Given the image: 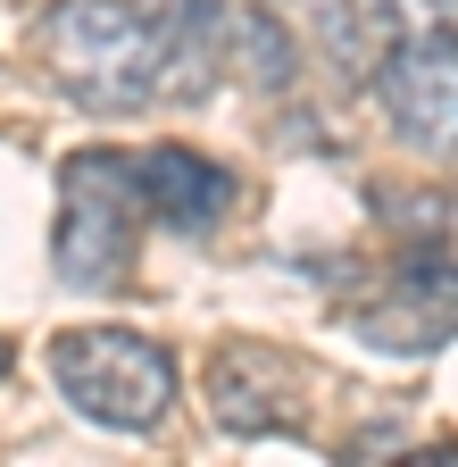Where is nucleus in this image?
I'll return each mask as SVG.
<instances>
[{"mask_svg": "<svg viewBox=\"0 0 458 467\" xmlns=\"http://www.w3.org/2000/svg\"><path fill=\"white\" fill-rule=\"evenodd\" d=\"M150 201H142V175L134 150H76L59 159V225H50V267H59L67 292H117L134 275V234H142Z\"/></svg>", "mask_w": 458, "mask_h": 467, "instance_id": "nucleus-1", "label": "nucleus"}, {"mask_svg": "<svg viewBox=\"0 0 458 467\" xmlns=\"http://www.w3.org/2000/svg\"><path fill=\"white\" fill-rule=\"evenodd\" d=\"M42 58L59 76V92L100 109V117L167 100L158 92V42H150V17L134 0H59L42 17Z\"/></svg>", "mask_w": 458, "mask_h": 467, "instance_id": "nucleus-2", "label": "nucleus"}, {"mask_svg": "<svg viewBox=\"0 0 458 467\" xmlns=\"http://www.w3.org/2000/svg\"><path fill=\"white\" fill-rule=\"evenodd\" d=\"M50 384L76 418L108 426V434H150L176 409V359L167 342L126 334V326H76L50 342Z\"/></svg>", "mask_w": 458, "mask_h": 467, "instance_id": "nucleus-3", "label": "nucleus"}, {"mask_svg": "<svg viewBox=\"0 0 458 467\" xmlns=\"http://www.w3.org/2000/svg\"><path fill=\"white\" fill-rule=\"evenodd\" d=\"M359 342L400 350V359H425L458 334V251H409L367 301L351 309Z\"/></svg>", "mask_w": 458, "mask_h": 467, "instance_id": "nucleus-4", "label": "nucleus"}, {"mask_svg": "<svg viewBox=\"0 0 458 467\" xmlns=\"http://www.w3.org/2000/svg\"><path fill=\"white\" fill-rule=\"evenodd\" d=\"M383 126L425 150V159H458V34H433V42H409L392 50L383 67L367 76Z\"/></svg>", "mask_w": 458, "mask_h": 467, "instance_id": "nucleus-5", "label": "nucleus"}, {"mask_svg": "<svg viewBox=\"0 0 458 467\" xmlns=\"http://www.w3.org/2000/svg\"><path fill=\"white\" fill-rule=\"evenodd\" d=\"M158 42V92L167 100H209L225 58H234V17L225 0H134Z\"/></svg>", "mask_w": 458, "mask_h": 467, "instance_id": "nucleus-6", "label": "nucleus"}, {"mask_svg": "<svg viewBox=\"0 0 458 467\" xmlns=\"http://www.w3.org/2000/svg\"><path fill=\"white\" fill-rule=\"evenodd\" d=\"M292 368L275 359V350H259V342H234L225 359L209 368V418L225 426V434H309V409L292 400Z\"/></svg>", "mask_w": 458, "mask_h": 467, "instance_id": "nucleus-7", "label": "nucleus"}, {"mask_svg": "<svg viewBox=\"0 0 458 467\" xmlns=\"http://www.w3.org/2000/svg\"><path fill=\"white\" fill-rule=\"evenodd\" d=\"M134 175H142L150 217L176 225V234H217L225 217H234V201H242L234 167H217L192 142H150V150H134Z\"/></svg>", "mask_w": 458, "mask_h": 467, "instance_id": "nucleus-8", "label": "nucleus"}, {"mask_svg": "<svg viewBox=\"0 0 458 467\" xmlns=\"http://www.w3.org/2000/svg\"><path fill=\"white\" fill-rule=\"evenodd\" d=\"M458 34V0H341L333 17V50H341V76H375L392 50Z\"/></svg>", "mask_w": 458, "mask_h": 467, "instance_id": "nucleus-9", "label": "nucleus"}, {"mask_svg": "<svg viewBox=\"0 0 458 467\" xmlns=\"http://www.w3.org/2000/svg\"><path fill=\"white\" fill-rule=\"evenodd\" d=\"M234 67H242L250 92H292V84H300L292 34H283L267 9H242V17H234Z\"/></svg>", "mask_w": 458, "mask_h": 467, "instance_id": "nucleus-10", "label": "nucleus"}, {"mask_svg": "<svg viewBox=\"0 0 458 467\" xmlns=\"http://www.w3.org/2000/svg\"><path fill=\"white\" fill-rule=\"evenodd\" d=\"M0 376H9V342H0Z\"/></svg>", "mask_w": 458, "mask_h": 467, "instance_id": "nucleus-11", "label": "nucleus"}]
</instances>
